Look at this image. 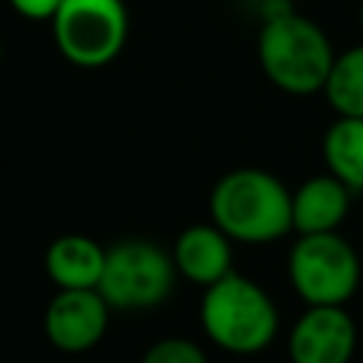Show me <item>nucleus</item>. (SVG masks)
Instances as JSON below:
<instances>
[{
    "mask_svg": "<svg viewBox=\"0 0 363 363\" xmlns=\"http://www.w3.org/2000/svg\"><path fill=\"white\" fill-rule=\"evenodd\" d=\"M139 363H207V354L199 343L187 337H162L147 346Z\"/></svg>",
    "mask_w": 363,
    "mask_h": 363,
    "instance_id": "nucleus-14",
    "label": "nucleus"
},
{
    "mask_svg": "<svg viewBox=\"0 0 363 363\" xmlns=\"http://www.w3.org/2000/svg\"><path fill=\"white\" fill-rule=\"evenodd\" d=\"M230 235H224L216 224H193L179 233L173 244L176 272L199 286H210L233 272V247Z\"/></svg>",
    "mask_w": 363,
    "mask_h": 363,
    "instance_id": "nucleus-9",
    "label": "nucleus"
},
{
    "mask_svg": "<svg viewBox=\"0 0 363 363\" xmlns=\"http://www.w3.org/2000/svg\"><path fill=\"white\" fill-rule=\"evenodd\" d=\"M213 224L241 244H269L292 230V193L258 167L224 173L210 193Z\"/></svg>",
    "mask_w": 363,
    "mask_h": 363,
    "instance_id": "nucleus-1",
    "label": "nucleus"
},
{
    "mask_svg": "<svg viewBox=\"0 0 363 363\" xmlns=\"http://www.w3.org/2000/svg\"><path fill=\"white\" fill-rule=\"evenodd\" d=\"M176 284V264L159 244L128 238L105 250L99 295L111 309L142 312L159 306Z\"/></svg>",
    "mask_w": 363,
    "mask_h": 363,
    "instance_id": "nucleus-4",
    "label": "nucleus"
},
{
    "mask_svg": "<svg viewBox=\"0 0 363 363\" xmlns=\"http://www.w3.org/2000/svg\"><path fill=\"white\" fill-rule=\"evenodd\" d=\"M60 54L79 68H102L128 43V9L122 0H62L51 17Z\"/></svg>",
    "mask_w": 363,
    "mask_h": 363,
    "instance_id": "nucleus-6",
    "label": "nucleus"
},
{
    "mask_svg": "<svg viewBox=\"0 0 363 363\" xmlns=\"http://www.w3.org/2000/svg\"><path fill=\"white\" fill-rule=\"evenodd\" d=\"M0 62H3V43H0Z\"/></svg>",
    "mask_w": 363,
    "mask_h": 363,
    "instance_id": "nucleus-17",
    "label": "nucleus"
},
{
    "mask_svg": "<svg viewBox=\"0 0 363 363\" xmlns=\"http://www.w3.org/2000/svg\"><path fill=\"white\" fill-rule=\"evenodd\" d=\"M335 57L326 31L298 11L281 9L269 14L258 31L261 68L284 94L309 96L323 91Z\"/></svg>",
    "mask_w": 363,
    "mask_h": 363,
    "instance_id": "nucleus-2",
    "label": "nucleus"
},
{
    "mask_svg": "<svg viewBox=\"0 0 363 363\" xmlns=\"http://www.w3.org/2000/svg\"><path fill=\"white\" fill-rule=\"evenodd\" d=\"M360 31H363V0H360Z\"/></svg>",
    "mask_w": 363,
    "mask_h": 363,
    "instance_id": "nucleus-16",
    "label": "nucleus"
},
{
    "mask_svg": "<svg viewBox=\"0 0 363 363\" xmlns=\"http://www.w3.org/2000/svg\"><path fill=\"white\" fill-rule=\"evenodd\" d=\"M105 269V250L79 233L60 235L45 250V275L57 289H96Z\"/></svg>",
    "mask_w": 363,
    "mask_h": 363,
    "instance_id": "nucleus-11",
    "label": "nucleus"
},
{
    "mask_svg": "<svg viewBox=\"0 0 363 363\" xmlns=\"http://www.w3.org/2000/svg\"><path fill=\"white\" fill-rule=\"evenodd\" d=\"M323 94L337 116L363 119V45H354L335 57Z\"/></svg>",
    "mask_w": 363,
    "mask_h": 363,
    "instance_id": "nucleus-13",
    "label": "nucleus"
},
{
    "mask_svg": "<svg viewBox=\"0 0 363 363\" xmlns=\"http://www.w3.org/2000/svg\"><path fill=\"white\" fill-rule=\"evenodd\" d=\"M354 346L357 326L343 306H306L286 337L292 363H349Z\"/></svg>",
    "mask_w": 363,
    "mask_h": 363,
    "instance_id": "nucleus-8",
    "label": "nucleus"
},
{
    "mask_svg": "<svg viewBox=\"0 0 363 363\" xmlns=\"http://www.w3.org/2000/svg\"><path fill=\"white\" fill-rule=\"evenodd\" d=\"M349 196L352 190L332 173L306 179L292 193V230L298 235L337 233L349 213Z\"/></svg>",
    "mask_w": 363,
    "mask_h": 363,
    "instance_id": "nucleus-10",
    "label": "nucleus"
},
{
    "mask_svg": "<svg viewBox=\"0 0 363 363\" xmlns=\"http://www.w3.org/2000/svg\"><path fill=\"white\" fill-rule=\"evenodd\" d=\"M62 0H9V6L26 20H51Z\"/></svg>",
    "mask_w": 363,
    "mask_h": 363,
    "instance_id": "nucleus-15",
    "label": "nucleus"
},
{
    "mask_svg": "<svg viewBox=\"0 0 363 363\" xmlns=\"http://www.w3.org/2000/svg\"><path fill=\"white\" fill-rule=\"evenodd\" d=\"M199 318L204 335L230 354H258L278 335V309L272 298L238 272L204 289Z\"/></svg>",
    "mask_w": 363,
    "mask_h": 363,
    "instance_id": "nucleus-3",
    "label": "nucleus"
},
{
    "mask_svg": "<svg viewBox=\"0 0 363 363\" xmlns=\"http://www.w3.org/2000/svg\"><path fill=\"white\" fill-rule=\"evenodd\" d=\"M286 269L306 306H343L360 284V258L337 233L301 235L289 250Z\"/></svg>",
    "mask_w": 363,
    "mask_h": 363,
    "instance_id": "nucleus-5",
    "label": "nucleus"
},
{
    "mask_svg": "<svg viewBox=\"0 0 363 363\" xmlns=\"http://www.w3.org/2000/svg\"><path fill=\"white\" fill-rule=\"evenodd\" d=\"M326 170L340 179L352 193L363 190V119L337 116L323 133Z\"/></svg>",
    "mask_w": 363,
    "mask_h": 363,
    "instance_id": "nucleus-12",
    "label": "nucleus"
},
{
    "mask_svg": "<svg viewBox=\"0 0 363 363\" xmlns=\"http://www.w3.org/2000/svg\"><path fill=\"white\" fill-rule=\"evenodd\" d=\"M111 306L99 289H57L43 315V332L57 352L82 354L94 349L108 329Z\"/></svg>",
    "mask_w": 363,
    "mask_h": 363,
    "instance_id": "nucleus-7",
    "label": "nucleus"
}]
</instances>
